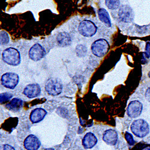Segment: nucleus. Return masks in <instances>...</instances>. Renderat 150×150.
<instances>
[{"label":"nucleus","instance_id":"obj_23","mask_svg":"<svg viewBox=\"0 0 150 150\" xmlns=\"http://www.w3.org/2000/svg\"><path fill=\"white\" fill-rule=\"evenodd\" d=\"M124 136H125V139H126L129 145L130 146H133L135 144V142H134V139L133 138V135L129 132H126L125 133Z\"/></svg>","mask_w":150,"mask_h":150},{"label":"nucleus","instance_id":"obj_14","mask_svg":"<svg viewBox=\"0 0 150 150\" xmlns=\"http://www.w3.org/2000/svg\"><path fill=\"white\" fill-rule=\"evenodd\" d=\"M97 138L95 134L91 132L87 133L82 139V145L85 149H91L97 143Z\"/></svg>","mask_w":150,"mask_h":150},{"label":"nucleus","instance_id":"obj_7","mask_svg":"<svg viewBox=\"0 0 150 150\" xmlns=\"http://www.w3.org/2000/svg\"><path fill=\"white\" fill-rule=\"evenodd\" d=\"M46 54V50L40 43H35L29 50V58L34 61H39Z\"/></svg>","mask_w":150,"mask_h":150},{"label":"nucleus","instance_id":"obj_10","mask_svg":"<svg viewBox=\"0 0 150 150\" xmlns=\"http://www.w3.org/2000/svg\"><path fill=\"white\" fill-rule=\"evenodd\" d=\"M41 88L39 84L34 83L27 85L23 91V94L29 98H35L41 94Z\"/></svg>","mask_w":150,"mask_h":150},{"label":"nucleus","instance_id":"obj_9","mask_svg":"<svg viewBox=\"0 0 150 150\" xmlns=\"http://www.w3.org/2000/svg\"><path fill=\"white\" fill-rule=\"evenodd\" d=\"M143 109V105L139 100H133L129 103L127 109V114L131 118H136L139 117L142 114Z\"/></svg>","mask_w":150,"mask_h":150},{"label":"nucleus","instance_id":"obj_21","mask_svg":"<svg viewBox=\"0 0 150 150\" xmlns=\"http://www.w3.org/2000/svg\"><path fill=\"white\" fill-rule=\"evenodd\" d=\"M150 58V42H148L146 43L145 52L142 54V62L144 64H145L146 62V59H149Z\"/></svg>","mask_w":150,"mask_h":150},{"label":"nucleus","instance_id":"obj_18","mask_svg":"<svg viewBox=\"0 0 150 150\" xmlns=\"http://www.w3.org/2000/svg\"><path fill=\"white\" fill-rule=\"evenodd\" d=\"M87 52H88V49L87 47L82 44L78 45L75 48V53H76V55L79 58H83L85 57Z\"/></svg>","mask_w":150,"mask_h":150},{"label":"nucleus","instance_id":"obj_8","mask_svg":"<svg viewBox=\"0 0 150 150\" xmlns=\"http://www.w3.org/2000/svg\"><path fill=\"white\" fill-rule=\"evenodd\" d=\"M118 15L119 19L124 23L132 22L134 18L133 9L127 5H123L120 7Z\"/></svg>","mask_w":150,"mask_h":150},{"label":"nucleus","instance_id":"obj_17","mask_svg":"<svg viewBox=\"0 0 150 150\" xmlns=\"http://www.w3.org/2000/svg\"><path fill=\"white\" fill-rule=\"evenodd\" d=\"M97 14L99 20L108 27H112V21L108 11L105 8H100L97 11Z\"/></svg>","mask_w":150,"mask_h":150},{"label":"nucleus","instance_id":"obj_16","mask_svg":"<svg viewBox=\"0 0 150 150\" xmlns=\"http://www.w3.org/2000/svg\"><path fill=\"white\" fill-rule=\"evenodd\" d=\"M23 105V102L22 99L19 98H13L6 105V108L9 110L17 112L22 109Z\"/></svg>","mask_w":150,"mask_h":150},{"label":"nucleus","instance_id":"obj_3","mask_svg":"<svg viewBox=\"0 0 150 150\" xmlns=\"http://www.w3.org/2000/svg\"><path fill=\"white\" fill-rule=\"evenodd\" d=\"M109 43L104 39H99L95 40L91 46L92 54L98 58L105 57L109 51Z\"/></svg>","mask_w":150,"mask_h":150},{"label":"nucleus","instance_id":"obj_15","mask_svg":"<svg viewBox=\"0 0 150 150\" xmlns=\"http://www.w3.org/2000/svg\"><path fill=\"white\" fill-rule=\"evenodd\" d=\"M57 42L60 47L69 46L71 43V36L67 32H61L57 36Z\"/></svg>","mask_w":150,"mask_h":150},{"label":"nucleus","instance_id":"obj_25","mask_svg":"<svg viewBox=\"0 0 150 150\" xmlns=\"http://www.w3.org/2000/svg\"><path fill=\"white\" fill-rule=\"evenodd\" d=\"M145 99L146 100V101L150 102V86L148 87L145 93Z\"/></svg>","mask_w":150,"mask_h":150},{"label":"nucleus","instance_id":"obj_19","mask_svg":"<svg viewBox=\"0 0 150 150\" xmlns=\"http://www.w3.org/2000/svg\"><path fill=\"white\" fill-rule=\"evenodd\" d=\"M106 6L110 10H115L120 7V0H105Z\"/></svg>","mask_w":150,"mask_h":150},{"label":"nucleus","instance_id":"obj_2","mask_svg":"<svg viewBox=\"0 0 150 150\" xmlns=\"http://www.w3.org/2000/svg\"><path fill=\"white\" fill-rule=\"evenodd\" d=\"M130 129L132 133L139 138H144L146 136L150 130L148 123L143 119L134 120L131 124Z\"/></svg>","mask_w":150,"mask_h":150},{"label":"nucleus","instance_id":"obj_27","mask_svg":"<svg viewBox=\"0 0 150 150\" xmlns=\"http://www.w3.org/2000/svg\"><path fill=\"white\" fill-rule=\"evenodd\" d=\"M148 77L150 78V71L148 72Z\"/></svg>","mask_w":150,"mask_h":150},{"label":"nucleus","instance_id":"obj_4","mask_svg":"<svg viewBox=\"0 0 150 150\" xmlns=\"http://www.w3.org/2000/svg\"><path fill=\"white\" fill-rule=\"evenodd\" d=\"M98 28L96 25L90 20L82 21L78 26V31L81 35L85 37H93L97 32Z\"/></svg>","mask_w":150,"mask_h":150},{"label":"nucleus","instance_id":"obj_22","mask_svg":"<svg viewBox=\"0 0 150 150\" xmlns=\"http://www.w3.org/2000/svg\"><path fill=\"white\" fill-rule=\"evenodd\" d=\"M10 38L9 35L5 31H1V35H0V42L1 45H6L9 43Z\"/></svg>","mask_w":150,"mask_h":150},{"label":"nucleus","instance_id":"obj_11","mask_svg":"<svg viewBox=\"0 0 150 150\" xmlns=\"http://www.w3.org/2000/svg\"><path fill=\"white\" fill-rule=\"evenodd\" d=\"M23 145L27 150H37L40 147L41 142L37 136L30 134L25 139Z\"/></svg>","mask_w":150,"mask_h":150},{"label":"nucleus","instance_id":"obj_5","mask_svg":"<svg viewBox=\"0 0 150 150\" xmlns=\"http://www.w3.org/2000/svg\"><path fill=\"white\" fill-rule=\"evenodd\" d=\"M45 88L48 94L57 96L59 95L63 89V85L62 82L57 78H49L46 83Z\"/></svg>","mask_w":150,"mask_h":150},{"label":"nucleus","instance_id":"obj_26","mask_svg":"<svg viewBox=\"0 0 150 150\" xmlns=\"http://www.w3.org/2000/svg\"><path fill=\"white\" fill-rule=\"evenodd\" d=\"M44 150H55L54 149H53V148H46V149H45Z\"/></svg>","mask_w":150,"mask_h":150},{"label":"nucleus","instance_id":"obj_13","mask_svg":"<svg viewBox=\"0 0 150 150\" xmlns=\"http://www.w3.org/2000/svg\"><path fill=\"white\" fill-rule=\"evenodd\" d=\"M46 115L47 112L45 109L41 108H35L31 112L30 120L33 124L39 123L44 120Z\"/></svg>","mask_w":150,"mask_h":150},{"label":"nucleus","instance_id":"obj_12","mask_svg":"<svg viewBox=\"0 0 150 150\" xmlns=\"http://www.w3.org/2000/svg\"><path fill=\"white\" fill-rule=\"evenodd\" d=\"M103 141L108 145L114 146L118 140V134L117 131L113 129H109L105 132L103 136Z\"/></svg>","mask_w":150,"mask_h":150},{"label":"nucleus","instance_id":"obj_24","mask_svg":"<svg viewBox=\"0 0 150 150\" xmlns=\"http://www.w3.org/2000/svg\"><path fill=\"white\" fill-rule=\"evenodd\" d=\"M1 150H16V149L13 146L10 145L4 144L1 146Z\"/></svg>","mask_w":150,"mask_h":150},{"label":"nucleus","instance_id":"obj_6","mask_svg":"<svg viewBox=\"0 0 150 150\" xmlns=\"http://www.w3.org/2000/svg\"><path fill=\"white\" fill-rule=\"evenodd\" d=\"M19 82V75L13 72H7L3 74L1 78V85L5 88L13 90L15 89Z\"/></svg>","mask_w":150,"mask_h":150},{"label":"nucleus","instance_id":"obj_1","mask_svg":"<svg viewBox=\"0 0 150 150\" xmlns=\"http://www.w3.org/2000/svg\"><path fill=\"white\" fill-rule=\"evenodd\" d=\"M3 61L7 64L16 67L21 62V56L19 51L16 48L10 47L5 49L2 52Z\"/></svg>","mask_w":150,"mask_h":150},{"label":"nucleus","instance_id":"obj_20","mask_svg":"<svg viewBox=\"0 0 150 150\" xmlns=\"http://www.w3.org/2000/svg\"><path fill=\"white\" fill-rule=\"evenodd\" d=\"M12 97H13V94L10 92L1 93V94H0V103H1V104H3L9 102L10 100L12 99Z\"/></svg>","mask_w":150,"mask_h":150}]
</instances>
